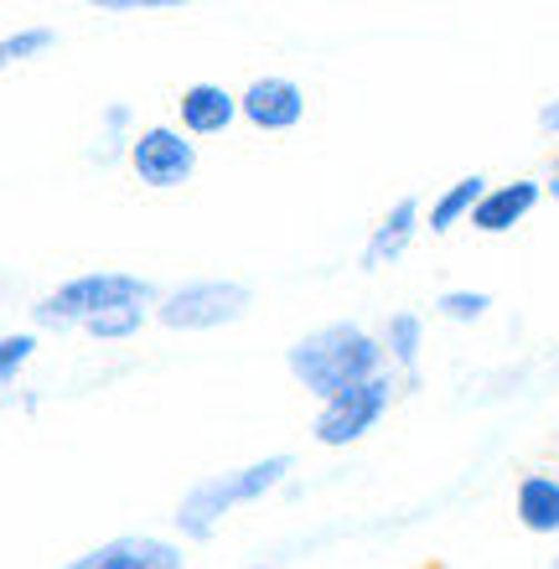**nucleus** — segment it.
<instances>
[{"label": "nucleus", "mask_w": 559, "mask_h": 569, "mask_svg": "<svg viewBox=\"0 0 559 569\" xmlns=\"http://www.w3.org/2000/svg\"><path fill=\"white\" fill-rule=\"evenodd\" d=\"M286 373L296 378L301 393L327 405L352 383L389 373V362H383V342H378L373 327H363V321H321V327L301 331L286 347Z\"/></svg>", "instance_id": "obj_2"}, {"label": "nucleus", "mask_w": 559, "mask_h": 569, "mask_svg": "<svg viewBox=\"0 0 559 569\" xmlns=\"http://www.w3.org/2000/svg\"><path fill=\"white\" fill-rule=\"evenodd\" d=\"M539 181H545L549 202H559V146H555V156H549V166H545V177H539Z\"/></svg>", "instance_id": "obj_21"}, {"label": "nucleus", "mask_w": 559, "mask_h": 569, "mask_svg": "<svg viewBox=\"0 0 559 569\" xmlns=\"http://www.w3.org/2000/svg\"><path fill=\"white\" fill-rule=\"evenodd\" d=\"M533 124H539V136L545 140H559V99H545L539 114H533Z\"/></svg>", "instance_id": "obj_20"}, {"label": "nucleus", "mask_w": 559, "mask_h": 569, "mask_svg": "<svg viewBox=\"0 0 559 569\" xmlns=\"http://www.w3.org/2000/svg\"><path fill=\"white\" fill-rule=\"evenodd\" d=\"M136 109L124 104V99H109L99 109V130H93V146H89V161L93 166H114L130 156V140H136Z\"/></svg>", "instance_id": "obj_15"}, {"label": "nucleus", "mask_w": 559, "mask_h": 569, "mask_svg": "<svg viewBox=\"0 0 559 569\" xmlns=\"http://www.w3.org/2000/svg\"><path fill=\"white\" fill-rule=\"evenodd\" d=\"M243 569H274V565H270V559H254V565H243Z\"/></svg>", "instance_id": "obj_22"}, {"label": "nucleus", "mask_w": 559, "mask_h": 569, "mask_svg": "<svg viewBox=\"0 0 559 569\" xmlns=\"http://www.w3.org/2000/svg\"><path fill=\"white\" fill-rule=\"evenodd\" d=\"M130 177L146 187V192H182L187 181H197V166H202V146L187 140L177 124L156 120V124H140L136 140H130Z\"/></svg>", "instance_id": "obj_6"}, {"label": "nucleus", "mask_w": 559, "mask_h": 569, "mask_svg": "<svg viewBox=\"0 0 559 569\" xmlns=\"http://www.w3.org/2000/svg\"><path fill=\"white\" fill-rule=\"evenodd\" d=\"M296 471V456L290 450H270V456H254V461L239 466H218L208 477H197L177 508H171V539L182 543H212L223 533V523L239 508H254L264 497H274Z\"/></svg>", "instance_id": "obj_1"}, {"label": "nucleus", "mask_w": 559, "mask_h": 569, "mask_svg": "<svg viewBox=\"0 0 559 569\" xmlns=\"http://www.w3.org/2000/svg\"><path fill=\"white\" fill-rule=\"evenodd\" d=\"M254 306V290L243 280H228V274H197V280H177L167 284L151 306V321L161 331H177V337H208V331L239 327Z\"/></svg>", "instance_id": "obj_4"}, {"label": "nucleus", "mask_w": 559, "mask_h": 569, "mask_svg": "<svg viewBox=\"0 0 559 569\" xmlns=\"http://www.w3.org/2000/svg\"><path fill=\"white\" fill-rule=\"evenodd\" d=\"M306 99L301 78L290 73H254L249 83L239 89V120L259 136H290V130H301L306 124Z\"/></svg>", "instance_id": "obj_8"}, {"label": "nucleus", "mask_w": 559, "mask_h": 569, "mask_svg": "<svg viewBox=\"0 0 559 569\" xmlns=\"http://www.w3.org/2000/svg\"><path fill=\"white\" fill-rule=\"evenodd\" d=\"M146 327H151V306H124V311H109L99 321H89L78 337H89L99 347H120V342H136Z\"/></svg>", "instance_id": "obj_19"}, {"label": "nucleus", "mask_w": 559, "mask_h": 569, "mask_svg": "<svg viewBox=\"0 0 559 569\" xmlns=\"http://www.w3.org/2000/svg\"><path fill=\"white\" fill-rule=\"evenodd\" d=\"M425 233V208L420 197H393L389 208L378 212V223L368 228L363 249H358V270H389L415 249V239Z\"/></svg>", "instance_id": "obj_10"}, {"label": "nucleus", "mask_w": 559, "mask_h": 569, "mask_svg": "<svg viewBox=\"0 0 559 569\" xmlns=\"http://www.w3.org/2000/svg\"><path fill=\"white\" fill-rule=\"evenodd\" d=\"M545 569H559V549H555V555H549V559H545Z\"/></svg>", "instance_id": "obj_23"}, {"label": "nucleus", "mask_w": 559, "mask_h": 569, "mask_svg": "<svg viewBox=\"0 0 559 569\" xmlns=\"http://www.w3.org/2000/svg\"><path fill=\"white\" fill-rule=\"evenodd\" d=\"M177 130H182L187 140H223L233 124H239V89H228V83H218V78H197V83H187L182 93H177Z\"/></svg>", "instance_id": "obj_9"}, {"label": "nucleus", "mask_w": 559, "mask_h": 569, "mask_svg": "<svg viewBox=\"0 0 559 569\" xmlns=\"http://www.w3.org/2000/svg\"><path fill=\"white\" fill-rule=\"evenodd\" d=\"M37 352H42V331L31 327L0 331V393H11L21 383V373L37 362Z\"/></svg>", "instance_id": "obj_17"}, {"label": "nucleus", "mask_w": 559, "mask_h": 569, "mask_svg": "<svg viewBox=\"0 0 559 569\" xmlns=\"http://www.w3.org/2000/svg\"><path fill=\"white\" fill-rule=\"evenodd\" d=\"M545 202V181L539 177H508V181H492L487 197L477 202L471 212V228L482 233V239H502V233H513L533 218V208Z\"/></svg>", "instance_id": "obj_11"}, {"label": "nucleus", "mask_w": 559, "mask_h": 569, "mask_svg": "<svg viewBox=\"0 0 559 569\" xmlns=\"http://www.w3.org/2000/svg\"><path fill=\"white\" fill-rule=\"evenodd\" d=\"M487 187L492 181L482 177V171H467V177L446 181L436 197H430V208H425V233H436V239H446L451 228L471 223V212H477V202L487 197Z\"/></svg>", "instance_id": "obj_14"}, {"label": "nucleus", "mask_w": 559, "mask_h": 569, "mask_svg": "<svg viewBox=\"0 0 559 569\" xmlns=\"http://www.w3.org/2000/svg\"><path fill=\"white\" fill-rule=\"evenodd\" d=\"M378 342H383V362H389V373L399 378V389H415V383H420V358H425V316L420 311L383 316Z\"/></svg>", "instance_id": "obj_12"}, {"label": "nucleus", "mask_w": 559, "mask_h": 569, "mask_svg": "<svg viewBox=\"0 0 559 569\" xmlns=\"http://www.w3.org/2000/svg\"><path fill=\"white\" fill-rule=\"evenodd\" d=\"M393 399H399V378L393 373H378V378H368V383H352V389H342L337 399L317 405V415H311V440H317L321 450L358 446V440H368L378 425L389 420Z\"/></svg>", "instance_id": "obj_5"}, {"label": "nucleus", "mask_w": 559, "mask_h": 569, "mask_svg": "<svg viewBox=\"0 0 559 569\" xmlns=\"http://www.w3.org/2000/svg\"><path fill=\"white\" fill-rule=\"evenodd\" d=\"M161 284L140 270H78L31 300V331H83L124 306H156Z\"/></svg>", "instance_id": "obj_3"}, {"label": "nucleus", "mask_w": 559, "mask_h": 569, "mask_svg": "<svg viewBox=\"0 0 559 569\" xmlns=\"http://www.w3.org/2000/svg\"><path fill=\"white\" fill-rule=\"evenodd\" d=\"M52 569H187V543L171 533H114Z\"/></svg>", "instance_id": "obj_7"}, {"label": "nucleus", "mask_w": 559, "mask_h": 569, "mask_svg": "<svg viewBox=\"0 0 559 569\" xmlns=\"http://www.w3.org/2000/svg\"><path fill=\"white\" fill-rule=\"evenodd\" d=\"M52 47H58V27H47V21L11 27L0 37V73H16V68H31V62L52 58Z\"/></svg>", "instance_id": "obj_16"}, {"label": "nucleus", "mask_w": 559, "mask_h": 569, "mask_svg": "<svg viewBox=\"0 0 559 569\" xmlns=\"http://www.w3.org/2000/svg\"><path fill=\"white\" fill-rule=\"evenodd\" d=\"M436 316L451 321V327H477L492 316V290H477V284H451L436 296Z\"/></svg>", "instance_id": "obj_18"}, {"label": "nucleus", "mask_w": 559, "mask_h": 569, "mask_svg": "<svg viewBox=\"0 0 559 569\" xmlns=\"http://www.w3.org/2000/svg\"><path fill=\"white\" fill-rule=\"evenodd\" d=\"M513 518L533 539H555L559 533V477L555 471H523V477H518Z\"/></svg>", "instance_id": "obj_13"}]
</instances>
